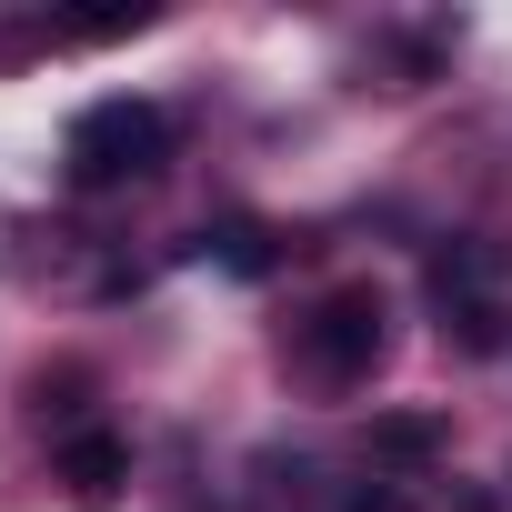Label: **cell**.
Here are the masks:
<instances>
[{"mask_svg": "<svg viewBox=\"0 0 512 512\" xmlns=\"http://www.w3.org/2000/svg\"><path fill=\"white\" fill-rule=\"evenodd\" d=\"M61 482H71V502H111V492L131 482V452H121L111 432H71V442H61Z\"/></svg>", "mask_w": 512, "mask_h": 512, "instance_id": "4", "label": "cell"}, {"mask_svg": "<svg viewBox=\"0 0 512 512\" xmlns=\"http://www.w3.org/2000/svg\"><path fill=\"white\" fill-rule=\"evenodd\" d=\"M442 332H452V342L482 362V352H502V342H512V302H472V312H442Z\"/></svg>", "mask_w": 512, "mask_h": 512, "instance_id": "7", "label": "cell"}, {"mask_svg": "<svg viewBox=\"0 0 512 512\" xmlns=\"http://www.w3.org/2000/svg\"><path fill=\"white\" fill-rule=\"evenodd\" d=\"M432 452H442V422H432V412H382V422H372V462H402V472H422Z\"/></svg>", "mask_w": 512, "mask_h": 512, "instance_id": "6", "label": "cell"}, {"mask_svg": "<svg viewBox=\"0 0 512 512\" xmlns=\"http://www.w3.org/2000/svg\"><path fill=\"white\" fill-rule=\"evenodd\" d=\"M201 262H221L231 282H262V272L282 262V241H272L262 221H211V231H201Z\"/></svg>", "mask_w": 512, "mask_h": 512, "instance_id": "5", "label": "cell"}, {"mask_svg": "<svg viewBox=\"0 0 512 512\" xmlns=\"http://www.w3.org/2000/svg\"><path fill=\"white\" fill-rule=\"evenodd\" d=\"M61 161H71V181H81V191L151 181V171L171 161V111H161V101H131V91H111V101H91V111L61 131Z\"/></svg>", "mask_w": 512, "mask_h": 512, "instance_id": "1", "label": "cell"}, {"mask_svg": "<svg viewBox=\"0 0 512 512\" xmlns=\"http://www.w3.org/2000/svg\"><path fill=\"white\" fill-rule=\"evenodd\" d=\"M422 282H432V302H442V312H472V302H502V241H482V231L442 241L432 262H422Z\"/></svg>", "mask_w": 512, "mask_h": 512, "instance_id": "3", "label": "cell"}, {"mask_svg": "<svg viewBox=\"0 0 512 512\" xmlns=\"http://www.w3.org/2000/svg\"><path fill=\"white\" fill-rule=\"evenodd\" d=\"M382 342H392V322H382V292H372V282H342V292H322V302H312V322L292 332L302 372H312V382H332V392L372 382Z\"/></svg>", "mask_w": 512, "mask_h": 512, "instance_id": "2", "label": "cell"}]
</instances>
